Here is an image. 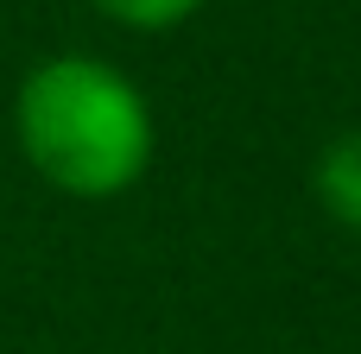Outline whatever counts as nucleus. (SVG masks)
<instances>
[{"mask_svg": "<svg viewBox=\"0 0 361 354\" xmlns=\"http://www.w3.org/2000/svg\"><path fill=\"white\" fill-rule=\"evenodd\" d=\"M13 139H19V158L51 190L76 203H108L146 177L159 127L127 70L63 51L19 76Z\"/></svg>", "mask_w": 361, "mask_h": 354, "instance_id": "1", "label": "nucleus"}, {"mask_svg": "<svg viewBox=\"0 0 361 354\" xmlns=\"http://www.w3.org/2000/svg\"><path fill=\"white\" fill-rule=\"evenodd\" d=\"M311 196L324 203V215L361 234V127L324 139V152L311 158Z\"/></svg>", "mask_w": 361, "mask_h": 354, "instance_id": "2", "label": "nucleus"}, {"mask_svg": "<svg viewBox=\"0 0 361 354\" xmlns=\"http://www.w3.org/2000/svg\"><path fill=\"white\" fill-rule=\"evenodd\" d=\"M89 6L108 13L114 25H127V32H165V25L190 19L203 0H89Z\"/></svg>", "mask_w": 361, "mask_h": 354, "instance_id": "3", "label": "nucleus"}]
</instances>
